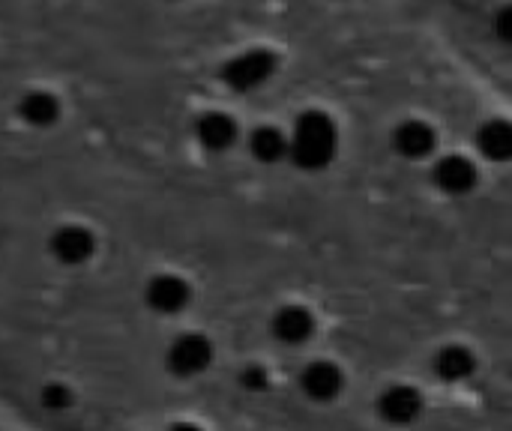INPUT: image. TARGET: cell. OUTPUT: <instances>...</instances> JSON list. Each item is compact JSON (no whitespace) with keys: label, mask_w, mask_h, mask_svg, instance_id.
<instances>
[{"label":"cell","mask_w":512,"mask_h":431,"mask_svg":"<svg viewBox=\"0 0 512 431\" xmlns=\"http://www.w3.org/2000/svg\"><path fill=\"white\" fill-rule=\"evenodd\" d=\"M339 147L336 123L321 111H306L291 135V156L306 171H321L333 162Z\"/></svg>","instance_id":"obj_1"},{"label":"cell","mask_w":512,"mask_h":431,"mask_svg":"<svg viewBox=\"0 0 512 431\" xmlns=\"http://www.w3.org/2000/svg\"><path fill=\"white\" fill-rule=\"evenodd\" d=\"M276 72V57L267 48H246L240 54H234L225 69H222V81L231 93H252L258 87H264Z\"/></svg>","instance_id":"obj_2"},{"label":"cell","mask_w":512,"mask_h":431,"mask_svg":"<svg viewBox=\"0 0 512 431\" xmlns=\"http://www.w3.org/2000/svg\"><path fill=\"white\" fill-rule=\"evenodd\" d=\"M213 360V345L201 336V333H186L180 336L171 351H168V366L174 375L180 378H192V375H201Z\"/></svg>","instance_id":"obj_3"},{"label":"cell","mask_w":512,"mask_h":431,"mask_svg":"<svg viewBox=\"0 0 512 431\" xmlns=\"http://www.w3.org/2000/svg\"><path fill=\"white\" fill-rule=\"evenodd\" d=\"M144 300L153 312L159 315H177L189 306L192 300V291L186 285V279L174 276V273H162V276H153L144 288Z\"/></svg>","instance_id":"obj_4"},{"label":"cell","mask_w":512,"mask_h":431,"mask_svg":"<svg viewBox=\"0 0 512 431\" xmlns=\"http://www.w3.org/2000/svg\"><path fill=\"white\" fill-rule=\"evenodd\" d=\"M432 177H435V183H438L444 192H450V195H465V192H471V189L477 186V168H474V162L465 159V156H444V159L435 165Z\"/></svg>","instance_id":"obj_5"},{"label":"cell","mask_w":512,"mask_h":431,"mask_svg":"<svg viewBox=\"0 0 512 431\" xmlns=\"http://www.w3.org/2000/svg\"><path fill=\"white\" fill-rule=\"evenodd\" d=\"M420 408H423V399L417 390L411 387H390L381 402H378V411L387 423L393 426H408L420 417Z\"/></svg>","instance_id":"obj_6"},{"label":"cell","mask_w":512,"mask_h":431,"mask_svg":"<svg viewBox=\"0 0 512 431\" xmlns=\"http://www.w3.org/2000/svg\"><path fill=\"white\" fill-rule=\"evenodd\" d=\"M393 147L405 159H426L435 150V132L423 120H408L393 132Z\"/></svg>","instance_id":"obj_7"},{"label":"cell","mask_w":512,"mask_h":431,"mask_svg":"<svg viewBox=\"0 0 512 431\" xmlns=\"http://www.w3.org/2000/svg\"><path fill=\"white\" fill-rule=\"evenodd\" d=\"M342 372L333 366V363H312L303 378H300V387L309 399L315 402H330L342 393Z\"/></svg>","instance_id":"obj_8"},{"label":"cell","mask_w":512,"mask_h":431,"mask_svg":"<svg viewBox=\"0 0 512 431\" xmlns=\"http://www.w3.org/2000/svg\"><path fill=\"white\" fill-rule=\"evenodd\" d=\"M315 330V321L312 315L303 309V306H285L276 318H273V333L279 342L285 345H300L312 336Z\"/></svg>","instance_id":"obj_9"},{"label":"cell","mask_w":512,"mask_h":431,"mask_svg":"<svg viewBox=\"0 0 512 431\" xmlns=\"http://www.w3.org/2000/svg\"><path fill=\"white\" fill-rule=\"evenodd\" d=\"M249 150L258 162H279L285 153H291V141L282 135V129L276 126H258L252 135H249Z\"/></svg>","instance_id":"obj_10"},{"label":"cell","mask_w":512,"mask_h":431,"mask_svg":"<svg viewBox=\"0 0 512 431\" xmlns=\"http://www.w3.org/2000/svg\"><path fill=\"white\" fill-rule=\"evenodd\" d=\"M477 144H480L483 156H489L495 162H507V159H512V123H507V120H489L480 129Z\"/></svg>","instance_id":"obj_11"},{"label":"cell","mask_w":512,"mask_h":431,"mask_svg":"<svg viewBox=\"0 0 512 431\" xmlns=\"http://www.w3.org/2000/svg\"><path fill=\"white\" fill-rule=\"evenodd\" d=\"M474 369H477L474 354L468 348H459V345H450L435 357V372L444 381H465L468 375H474Z\"/></svg>","instance_id":"obj_12"},{"label":"cell","mask_w":512,"mask_h":431,"mask_svg":"<svg viewBox=\"0 0 512 431\" xmlns=\"http://www.w3.org/2000/svg\"><path fill=\"white\" fill-rule=\"evenodd\" d=\"M42 405H45L48 411H66V408L72 405V393H69L63 384H48V387L42 390Z\"/></svg>","instance_id":"obj_13"},{"label":"cell","mask_w":512,"mask_h":431,"mask_svg":"<svg viewBox=\"0 0 512 431\" xmlns=\"http://www.w3.org/2000/svg\"><path fill=\"white\" fill-rule=\"evenodd\" d=\"M495 33H498L507 45H512V3H507V6L495 15Z\"/></svg>","instance_id":"obj_14"},{"label":"cell","mask_w":512,"mask_h":431,"mask_svg":"<svg viewBox=\"0 0 512 431\" xmlns=\"http://www.w3.org/2000/svg\"><path fill=\"white\" fill-rule=\"evenodd\" d=\"M240 381H243L246 390H264V387H267V372H264L261 366H249V369L240 375Z\"/></svg>","instance_id":"obj_15"},{"label":"cell","mask_w":512,"mask_h":431,"mask_svg":"<svg viewBox=\"0 0 512 431\" xmlns=\"http://www.w3.org/2000/svg\"><path fill=\"white\" fill-rule=\"evenodd\" d=\"M168 431H201V429H195V426H189V423H177V426H171Z\"/></svg>","instance_id":"obj_16"}]
</instances>
